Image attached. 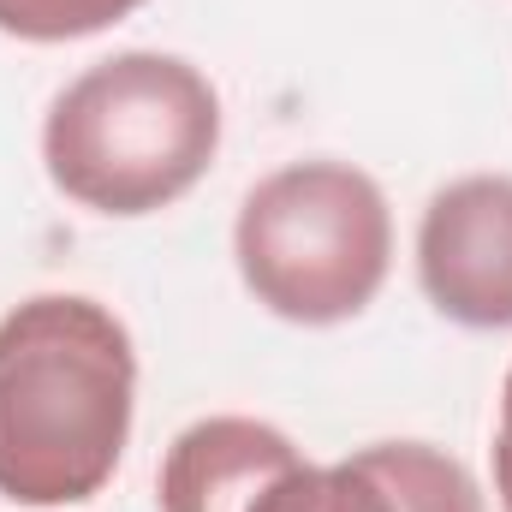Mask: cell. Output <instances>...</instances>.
<instances>
[{"label":"cell","instance_id":"1","mask_svg":"<svg viewBox=\"0 0 512 512\" xmlns=\"http://www.w3.org/2000/svg\"><path fill=\"white\" fill-rule=\"evenodd\" d=\"M137 423L131 328L90 292H36L0 316V495L78 507L120 471Z\"/></svg>","mask_w":512,"mask_h":512},{"label":"cell","instance_id":"2","mask_svg":"<svg viewBox=\"0 0 512 512\" xmlns=\"http://www.w3.org/2000/svg\"><path fill=\"white\" fill-rule=\"evenodd\" d=\"M221 155V90L203 66L126 48L84 66L42 114V167L90 215L137 221L173 209Z\"/></svg>","mask_w":512,"mask_h":512},{"label":"cell","instance_id":"3","mask_svg":"<svg viewBox=\"0 0 512 512\" xmlns=\"http://www.w3.org/2000/svg\"><path fill=\"white\" fill-rule=\"evenodd\" d=\"M233 262L256 304L298 328L364 316L393 268L387 191L352 161L310 155L262 173L233 221Z\"/></svg>","mask_w":512,"mask_h":512},{"label":"cell","instance_id":"4","mask_svg":"<svg viewBox=\"0 0 512 512\" xmlns=\"http://www.w3.org/2000/svg\"><path fill=\"white\" fill-rule=\"evenodd\" d=\"M417 286L453 328H512V173L447 179L423 203Z\"/></svg>","mask_w":512,"mask_h":512},{"label":"cell","instance_id":"5","mask_svg":"<svg viewBox=\"0 0 512 512\" xmlns=\"http://www.w3.org/2000/svg\"><path fill=\"white\" fill-rule=\"evenodd\" d=\"M304 465L298 441L280 423H262L245 411H215L185 423L155 471V507L161 512H251V501Z\"/></svg>","mask_w":512,"mask_h":512},{"label":"cell","instance_id":"6","mask_svg":"<svg viewBox=\"0 0 512 512\" xmlns=\"http://www.w3.org/2000/svg\"><path fill=\"white\" fill-rule=\"evenodd\" d=\"M358 459L382 477L393 512H489L471 465L435 441H370Z\"/></svg>","mask_w":512,"mask_h":512},{"label":"cell","instance_id":"7","mask_svg":"<svg viewBox=\"0 0 512 512\" xmlns=\"http://www.w3.org/2000/svg\"><path fill=\"white\" fill-rule=\"evenodd\" d=\"M251 512H393V501H387L382 477L358 453H346L334 465H310V459L292 465L286 477H274L256 495Z\"/></svg>","mask_w":512,"mask_h":512},{"label":"cell","instance_id":"8","mask_svg":"<svg viewBox=\"0 0 512 512\" xmlns=\"http://www.w3.org/2000/svg\"><path fill=\"white\" fill-rule=\"evenodd\" d=\"M143 0H0V36L18 42H78L126 24Z\"/></svg>","mask_w":512,"mask_h":512},{"label":"cell","instance_id":"9","mask_svg":"<svg viewBox=\"0 0 512 512\" xmlns=\"http://www.w3.org/2000/svg\"><path fill=\"white\" fill-rule=\"evenodd\" d=\"M495 501L512 512V370L501 382V429H495Z\"/></svg>","mask_w":512,"mask_h":512}]
</instances>
